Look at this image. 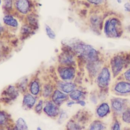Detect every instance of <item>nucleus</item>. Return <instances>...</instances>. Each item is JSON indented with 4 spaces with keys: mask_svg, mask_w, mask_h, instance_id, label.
Segmentation results:
<instances>
[{
    "mask_svg": "<svg viewBox=\"0 0 130 130\" xmlns=\"http://www.w3.org/2000/svg\"><path fill=\"white\" fill-rule=\"evenodd\" d=\"M115 90L120 93H127L130 92V84L127 83L122 82L117 85Z\"/></svg>",
    "mask_w": 130,
    "mask_h": 130,
    "instance_id": "obj_7",
    "label": "nucleus"
},
{
    "mask_svg": "<svg viewBox=\"0 0 130 130\" xmlns=\"http://www.w3.org/2000/svg\"><path fill=\"white\" fill-rule=\"evenodd\" d=\"M123 66V60L120 57L116 56L113 59L111 62V67L115 75H117L120 72Z\"/></svg>",
    "mask_w": 130,
    "mask_h": 130,
    "instance_id": "obj_4",
    "label": "nucleus"
},
{
    "mask_svg": "<svg viewBox=\"0 0 130 130\" xmlns=\"http://www.w3.org/2000/svg\"><path fill=\"white\" fill-rule=\"evenodd\" d=\"M2 27L1 25L0 24V35H1V34L2 32Z\"/></svg>",
    "mask_w": 130,
    "mask_h": 130,
    "instance_id": "obj_30",
    "label": "nucleus"
},
{
    "mask_svg": "<svg viewBox=\"0 0 130 130\" xmlns=\"http://www.w3.org/2000/svg\"><path fill=\"white\" fill-rule=\"evenodd\" d=\"M4 21L7 25L11 26H17L18 23L16 20L10 16H6L4 18Z\"/></svg>",
    "mask_w": 130,
    "mask_h": 130,
    "instance_id": "obj_13",
    "label": "nucleus"
},
{
    "mask_svg": "<svg viewBox=\"0 0 130 130\" xmlns=\"http://www.w3.org/2000/svg\"><path fill=\"white\" fill-rule=\"evenodd\" d=\"M37 130H42L41 129H40V128H39V127H38V128H37Z\"/></svg>",
    "mask_w": 130,
    "mask_h": 130,
    "instance_id": "obj_32",
    "label": "nucleus"
},
{
    "mask_svg": "<svg viewBox=\"0 0 130 130\" xmlns=\"http://www.w3.org/2000/svg\"><path fill=\"white\" fill-rule=\"evenodd\" d=\"M18 10L23 13H27L29 8V2L27 0H19L17 3Z\"/></svg>",
    "mask_w": 130,
    "mask_h": 130,
    "instance_id": "obj_9",
    "label": "nucleus"
},
{
    "mask_svg": "<svg viewBox=\"0 0 130 130\" xmlns=\"http://www.w3.org/2000/svg\"><path fill=\"white\" fill-rule=\"evenodd\" d=\"M74 70L71 68H66L62 69L60 72L61 77L64 79H69L73 77Z\"/></svg>",
    "mask_w": 130,
    "mask_h": 130,
    "instance_id": "obj_8",
    "label": "nucleus"
},
{
    "mask_svg": "<svg viewBox=\"0 0 130 130\" xmlns=\"http://www.w3.org/2000/svg\"><path fill=\"white\" fill-rule=\"evenodd\" d=\"M75 88V86L72 83H66L62 86V89L64 92L67 93L72 91Z\"/></svg>",
    "mask_w": 130,
    "mask_h": 130,
    "instance_id": "obj_15",
    "label": "nucleus"
},
{
    "mask_svg": "<svg viewBox=\"0 0 130 130\" xmlns=\"http://www.w3.org/2000/svg\"><path fill=\"white\" fill-rule=\"evenodd\" d=\"M113 130H120V126L118 123H116L115 124Z\"/></svg>",
    "mask_w": 130,
    "mask_h": 130,
    "instance_id": "obj_27",
    "label": "nucleus"
},
{
    "mask_svg": "<svg viewBox=\"0 0 130 130\" xmlns=\"http://www.w3.org/2000/svg\"><path fill=\"white\" fill-rule=\"evenodd\" d=\"M45 29L46 34L49 37L50 39H55L56 37L55 34L52 29L48 25L46 26Z\"/></svg>",
    "mask_w": 130,
    "mask_h": 130,
    "instance_id": "obj_19",
    "label": "nucleus"
},
{
    "mask_svg": "<svg viewBox=\"0 0 130 130\" xmlns=\"http://www.w3.org/2000/svg\"><path fill=\"white\" fill-rule=\"evenodd\" d=\"M67 95L59 91H56L53 96V99L55 103L59 105L67 99Z\"/></svg>",
    "mask_w": 130,
    "mask_h": 130,
    "instance_id": "obj_6",
    "label": "nucleus"
},
{
    "mask_svg": "<svg viewBox=\"0 0 130 130\" xmlns=\"http://www.w3.org/2000/svg\"><path fill=\"white\" fill-rule=\"evenodd\" d=\"M112 105L114 108L118 111H120L123 108V104L118 100H115L113 102Z\"/></svg>",
    "mask_w": 130,
    "mask_h": 130,
    "instance_id": "obj_20",
    "label": "nucleus"
},
{
    "mask_svg": "<svg viewBox=\"0 0 130 130\" xmlns=\"http://www.w3.org/2000/svg\"><path fill=\"white\" fill-rule=\"evenodd\" d=\"M104 126L99 121H96L92 124L89 130H103Z\"/></svg>",
    "mask_w": 130,
    "mask_h": 130,
    "instance_id": "obj_16",
    "label": "nucleus"
},
{
    "mask_svg": "<svg viewBox=\"0 0 130 130\" xmlns=\"http://www.w3.org/2000/svg\"><path fill=\"white\" fill-rule=\"evenodd\" d=\"M1 4V1L0 0V4Z\"/></svg>",
    "mask_w": 130,
    "mask_h": 130,
    "instance_id": "obj_33",
    "label": "nucleus"
},
{
    "mask_svg": "<svg viewBox=\"0 0 130 130\" xmlns=\"http://www.w3.org/2000/svg\"><path fill=\"white\" fill-rule=\"evenodd\" d=\"M110 78V73L107 68H104L98 77V83L102 87L106 86L108 84Z\"/></svg>",
    "mask_w": 130,
    "mask_h": 130,
    "instance_id": "obj_3",
    "label": "nucleus"
},
{
    "mask_svg": "<svg viewBox=\"0 0 130 130\" xmlns=\"http://www.w3.org/2000/svg\"><path fill=\"white\" fill-rule=\"evenodd\" d=\"M82 95V93L80 91L75 90L71 92L70 95V98L74 100H77L80 98Z\"/></svg>",
    "mask_w": 130,
    "mask_h": 130,
    "instance_id": "obj_17",
    "label": "nucleus"
},
{
    "mask_svg": "<svg viewBox=\"0 0 130 130\" xmlns=\"http://www.w3.org/2000/svg\"><path fill=\"white\" fill-rule=\"evenodd\" d=\"M35 101H36L34 98L29 94L26 95L24 98V104L28 107H32L34 105Z\"/></svg>",
    "mask_w": 130,
    "mask_h": 130,
    "instance_id": "obj_11",
    "label": "nucleus"
},
{
    "mask_svg": "<svg viewBox=\"0 0 130 130\" xmlns=\"http://www.w3.org/2000/svg\"><path fill=\"white\" fill-rule=\"evenodd\" d=\"M109 107L106 104H103L100 106L98 109L97 112L98 114L101 117H104L108 113Z\"/></svg>",
    "mask_w": 130,
    "mask_h": 130,
    "instance_id": "obj_12",
    "label": "nucleus"
},
{
    "mask_svg": "<svg viewBox=\"0 0 130 130\" xmlns=\"http://www.w3.org/2000/svg\"><path fill=\"white\" fill-rule=\"evenodd\" d=\"M78 104L81 105H82V106H84V105H85V103L84 101H79L78 102Z\"/></svg>",
    "mask_w": 130,
    "mask_h": 130,
    "instance_id": "obj_29",
    "label": "nucleus"
},
{
    "mask_svg": "<svg viewBox=\"0 0 130 130\" xmlns=\"http://www.w3.org/2000/svg\"><path fill=\"white\" fill-rule=\"evenodd\" d=\"M5 120V117L4 115L0 112V124H3Z\"/></svg>",
    "mask_w": 130,
    "mask_h": 130,
    "instance_id": "obj_24",
    "label": "nucleus"
},
{
    "mask_svg": "<svg viewBox=\"0 0 130 130\" xmlns=\"http://www.w3.org/2000/svg\"><path fill=\"white\" fill-rule=\"evenodd\" d=\"M124 7L128 11H130V4L126 3L124 5Z\"/></svg>",
    "mask_w": 130,
    "mask_h": 130,
    "instance_id": "obj_28",
    "label": "nucleus"
},
{
    "mask_svg": "<svg viewBox=\"0 0 130 130\" xmlns=\"http://www.w3.org/2000/svg\"><path fill=\"white\" fill-rule=\"evenodd\" d=\"M42 108V101H40L36 107V111L37 112H39L41 110Z\"/></svg>",
    "mask_w": 130,
    "mask_h": 130,
    "instance_id": "obj_22",
    "label": "nucleus"
},
{
    "mask_svg": "<svg viewBox=\"0 0 130 130\" xmlns=\"http://www.w3.org/2000/svg\"><path fill=\"white\" fill-rule=\"evenodd\" d=\"M118 2H119V3H121L122 2V0H117Z\"/></svg>",
    "mask_w": 130,
    "mask_h": 130,
    "instance_id": "obj_31",
    "label": "nucleus"
},
{
    "mask_svg": "<svg viewBox=\"0 0 130 130\" xmlns=\"http://www.w3.org/2000/svg\"><path fill=\"white\" fill-rule=\"evenodd\" d=\"M30 30L29 28L26 27H24L23 28H22V30H21L22 33L23 34H28L30 32Z\"/></svg>",
    "mask_w": 130,
    "mask_h": 130,
    "instance_id": "obj_23",
    "label": "nucleus"
},
{
    "mask_svg": "<svg viewBox=\"0 0 130 130\" xmlns=\"http://www.w3.org/2000/svg\"><path fill=\"white\" fill-rule=\"evenodd\" d=\"M30 90L32 94L36 95L38 94L39 90V85L36 82H34L31 85Z\"/></svg>",
    "mask_w": 130,
    "mask_h": 130,
    "instance_id": "obj_18",
    "label": "nucleus"
},
{
    "mask_svg": "<svg viewBox=\"0 0 130 130\" xmlns=\"http://www.w3.org/2000/svg\"><path fill=\"white\" fill-rule=\"evenodd\" d=\"M123 118L125 122L130 123V109L127 110L124 113Z\"/></svg>",
    "mask_w": 130,
    "mask_h": 130,
    "instance_id": "obj_21",
    "label": "nucleus"
},
{
    "mask_svg": "<svg viewBox=\"0 0 130 130\" xmlns=\"http://www.w3.org/2000/svg\"><path fill=\"white\" fill-rule=\"evenodd\" d=\"M17 128V130H28L26 122L22 118H20L18 120Z\"/></svg>",
    "mask_w": 130,
    "mask_h": 130,
    "instance_id": "obj_14",
    "label": "nucleus"
},
{
    "mask_svg": "<svg viewBox=\"0 0 130 130\" xmlns=\"http://www.w3.org/2000/svg\"><path fill=\"white\" fill-rule=\"evenodd\" d=\"M125 76L127 79L130 81V69L125 73Z\"/></svg>",
    "mask_w": 130,
    "mask_h": 130,
    "instance_id": "obj_26",
    "label": "nucleus"
},
{
    "mask_svg": "<svg viewBox=\"0 0 130 130\" xmlns=\"http://www.w3.org/2000/svg\"><path fill=\"white\" fill-rule=\"evenodd\" d=\"M118 23V21L115 19H112L110 22L107 21L105 24V32L112 37H118L117 27Z\"/></svg>",
    "mask_w": 130,
    "mask_h": 130,
    "instance_id": "obj_2",
    "label": "nucleus"
},
{
    "mask_svg": "<svg viewBox=\"0 0 130 130\" xmlns=\"http://www.w3.org/2000/svg\"><path fill=\"white\" fill-rule=\"evenodd\" d=\"M44 110L48 115L51 117L56 116L59 112L58 108L51 102H49L46 104Z\"/></svg>",
    "mask_w": 130,
    "mask_h": 130,
    "instance_id": "obj_5",
    "label": "nucleus"
},
{
    "mask_svg": "<svg viewBox=\"0 0 130 130\" xmlns=\"http://www.w3.org/2000/svg\"><path fill=\"white\" fill-rule=\"evenodd\" d=\"M75 50L78 53L89 61H95L98 58L97 52L89 46L79 45L76 46Z\"/></svg>",
    "mask_w": 130,
    "mask_h": 130,
    "instance_id": "obj_1",
    "label": "nucleus"
},
{
    "mask_svg": "<svg viewBox=\"0 0 130 130\" xmlns=\"http://www.w3.org/2000/svg\"><path fill=\"white\" fill-rule=\"evenodd\" d=\"M4 94L5 95H8L10 98L13 99L17 98L18 95V93L15 88L13 86H10L7 88L4 92Z\"/></svg>",
    "mask_w": 130,
    "mask_h": 130,
    "instance_id": "obj_10",
    "label": "nucleus"
},
{
    "mask_svg": "<svg viewBox=\"0 0 130 130\" xmlns=\"http://www.w3.org/2000/svg\"><path fill=\"white\" fill-rule=\"evenodd\" d=\"M89 2L94 4H100L102 3L103 0H88Z\"/></svg>",
    "mask_w": 130,
    "mask_h": 130,
    "instance_id": "obj_25",
    "label": "nucleus"
}]
</instances>
